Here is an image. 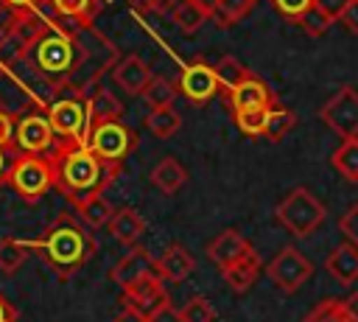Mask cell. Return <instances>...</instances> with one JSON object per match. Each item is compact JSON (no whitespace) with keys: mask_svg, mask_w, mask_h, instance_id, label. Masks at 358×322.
Returning <instances> with one entry per match:
<instances>
[{"mask_svg":"<svg viewBox=\"0 0 358 322\" xmlns=\"http://www.w3.org/2000/svg\"><path fill=\"white\" fill-rule=\"evenodd\" d=\"M274 6L280 8V14H285L288 20H299L310 6H313V0H274Z\"/></svg>","mask_w":358,"mask_h":322,"instance_id":"obj_38","label":"cell"},{"mask_svg":"<svg viewBox=\"0 0 358 322\" xmlns=\"http://www.w3.org/2000/svg\"><path fill=\"white\" fill-rule=\"evenodd\" d=\"M87 146H90V151H92L98 160L120 165V160H123V157L129 154V148L134 146V134L129 132V126H126L123 120H112V123H103V126L90 129Z\"/></svg>","mask_w":358,"mask_h":322,"instance_id":"obj_7","label":"cell"},{"mask_svg":"<svg viewBox=\"0 0 358 322\" xmlns=\"http://www.w3.org/2000/svg\"><path fill=\"white\" fill-rule=\"evenodd\" d=\"M109 232H112V238H115L117 244H123V246L131 249V246H137V241L143 238L145 221H143V216H140L134 207H117V210L112 213Z\"/></svg>","mask_w":358,"mask_h":322,"instance_id":"obj_18","label":"cell"},{"mask_svg":"<svg viewBox=\"0 0 358 322\" xmlns=\"http://www.w3.org/2000/svg\"><path fill=\"white\" fill-rule=\"evenodd\" d=\"M252 3L255 0H215V6H213V20L218 22V25H235L238 20H243L246 14H249V8H252Z\"/></svg>","mask_w":358,"mask_h":322,"instance_id":"obj_31","label":"cell"},{"mask_svg":"<svg viewBox=\"0 0 358 322\" xmlns=\"http://www.w3.org/2000/svg\"><path fill=\"white\" fill-rule=\"evenodd\" d=\"M53 11L67 20H87L90 0H53Z\"/></svg>","mask_w":358,"mask_h":322,"instance_id":"obj_35","label":"cell"},{"mask_svg":"<svg viewBox=\"0 0 358 322\" xmlns=\"http://www.w3.org/2000/svg\"><path fill=\"white\" fill-rule=\"evenodd\" d=\"M14 20L17 17H11V6L6 3V0H0V31H11V25H14Z\"/></svg>","mask_w":358,"mask_h":322,"instance_id":"obj_43","label":"cell"},{"mask_svg":"<svg viewBox=\"0 0 358 322\" xmlns=\"http://www.w3.org/2000/svg\"><path fill=\"white\" fill-rule=\"evenodd\" d=\"M327 272L341 283V286H350L358 280V246L350 244V241H341L324 260Z\"/></svg>","mask_w":358,"mask_h":322,"instance_id":"obj_20","label":"cell"},{"mask_svg":"<svg viewBox=\"0 0 358 322\" xmlns=\"http://www.w3.org/2000/svg\"><path fill=\"white\" fill-rule=\"evenodd\" d=\"M53 165V185L76 204L78 199L90 193H103V188L120 174V165L98 160L87 143L67 140L53 157H48Z\"/></svg>","mask_w":358,"mask_h":322,"instance_id":"obj_1","label":"cell"},{"mask_svg":"<svg viewBox=\"0 0 358 322\" xmlns=\"http://www.w3.org/2000/svg\"><path fill=\"white\" fill-rule=\"evenodd\" d=\"M347 3H350V0H313V8H319L330 22H336V20H341Z\"/></svg>","mask_w":358,"mask_h":322,"instance_id":"obj_39","label":"cell"},{"mask_svg":"<svg viewBox=\"0 0 358 322\" xmlns=\"http://www.w3.org/2000/svg\"><path fill=\"white\" fill-rule=\"evenodd\" d=\"M179 126H182V118H179V112H176L173 106L151 109V112L145 115V129H148L154 137H159V140L173 137V134L179 132Z\"/></svg>","mask_w":358,"mask_h":322,"instance_id":"obj_24","label":"cell"},{"mask_svg":"<svg viewBox=\"0 0 358 322\" xmlns=\"http://www.w3.org/2000/svg\"><path fill=\"white\" fill-rule=\"evenodd\" d=\"M129 6L131 8H137V11H159V3L157 0H129Z\"/></svg>","mask_w":358,"mask_h":322,"instance_id":"obj_45","label":"cell"},{"mask_svg":"<svg viewBox=\"0 0 358 322\" xmlns=\"http://www.w3.org/2000/svg\"><path fill=\"white\" fill-rule=\"evenodd\" d=\"M347 311H350V319L358 322V291L347 297Z\"/></svg>","mask_w":358,"mask_h":322,"instance_id":"obj_46","label":"cell"},{"mask_svg":"<svg viewBox=\"0 0 358 322\" xmlns=\"http://www.w3.org/2000/svg\"><path fill=\"white\" fill-rule=\"evenodd\" d=\"M154 272H157L154 255H151L145 246H131V249L109 269V280L126 291L131 283H137V280H143L145 274H154Z\"/></svg>","mask_w":358,"mask_h":322,"instance_id":"obj_10","label":"cell"},{"mask_svg":"<svg viewBox=\"0 0 358 322\" xmlns=\"http://www.w3.org/2000/svg\"><path fill=\"white\" fill-rule=\"evenodd\" d=\"M11 8H28V6H36L39 0H6Z\"/></svg>","mask_w":358,"mask_h":322,"instance_id":"obj_47","label":"cell"},{"mask_svg":"<svg viewBox=\"0 0 358 322\" xmlns=\"http://www.w3.org/2000/svg\"><path fill=\"white\" fill-rule=\"evenodd\" d=\"M148 179H151V185H154L157 190H162L165 196H173V193L187 182V171H185V165H182L176 157H162V160L151 168Z\"/></svg>","mask_w":358,"mask_h":322,"instance_id":"obj_22","label":"cell"},{"mask_svg":"<svg viewBox=\"0 0 358 322\" xmlns=\"http://www.w3.org/2000/svg\"><path fill=\"white\" fill-rule=\"evenodd\" d=\"M145 319H148V322H182V314H179V308H176V305L171 302V297H168V300H162L154 311H148Z\"/></svg>","mask_w":358,"mask_h":322,"instance_id":"obj_37","label":"cell"},{"mask_svg":"<svg viewBox=\"0 0 358 322\" xmlns=\"http://www.w3.org/2000/svg\"><path fill=\"white\" fill-rule=\"evenodd\" d=\"M6 185H11L22 202H39L53 188V165L48 157L17 154L8 165Z\"/></svg>","mask_w":358,"mask_h":322,"instance_id":"obj_4","label":"cell"},{"mask_svg":"<svg viewBox=\"0 0 358 322\" xmlns=\"http://www.w3.org/2000/svg\"><path fill=\"white\" fill-rule=\"evenodd\" d=\"M319 118H322L341 140L358 137V90H355V87H341L333 98H327V101L322 104Z\"/></svg>","mask_w":358,"mask_h":322,"instance_id":"obj_6","label":"cell"},{"mask_svg":"<svg viewBox=\"0 0 358 322\" xmlns=\"http://www.w3.org/2000/svg\"><path fill=\"white\" fill-rule=\"evenodd\" d=\"M182 322H215V308L204 294L187 297V302L179 308Z\"/></svg>","mask_w":358,"mask_h":322,"instance_id":"obj_32","label":"cell"},{"mask_svg":"<svg viewBox=\"0 0 358 322\" xmlns=\"http://www.w3.org/2000/svg\"><path fill=\"white\" fill-rule=\"evenodd\" d=\"M143 98L151 109H162V106H173L176 101V87L165 78V76H151V81L143 90Z\"/></svg>","mask_w":358,"mask_h":322,"instance_id":"obj_28","label":"cell"},{"mask_svg":"<svg viewBox=\"0 0 358 322\" xmlns=\"http://www.w3.org/2000/svg\"><path fill=\"white\" fill-rule=\"evenodd\" d=\"M120 305H123V308L117 311V316H115L112 322H148L140 308H134V305H129V302H120Z\"/></svg>","mask_w":358,"mask_h":322,"instance_id":"obj_40","label":"cell"},{"mask_svg":"<svg viewBox=\"0 0 358 322\" xmlns=\"http://www.w3.org/2000/svg\"><path fill=\"white\" fill-rule=\"evenodd\" d=\"M196 269L193 255L182 246V244H168L162 249V255L157 258V274L168 283H182L190 277V272Z\"/></svg>","mask_w":358,"mask_h":322,"instance_id":"obj_15","label":"cell"},{"mask_svg":"<svg viewBox=\"0 0 358 322\" xmlns=\"http://www.w3.org/2000/svg\"><path fill=\"white\" fill-rule=\"evenodd\" d=\"M112 76H115L117 87H120L123 92H129V95H143L145 84L151 81V70H148V64H145L137 53L123 56V59L115 64Z\"/></svg>","mask_w":358,"mask_h":322,"instance_id":"obj_16","label":"cell"},{"mask_svg":"<svg viewBox=\"0 0 358 322\" xmlns=\"http://www.w3.org/2000/svg\"><path fill=\"white\" fill-rule=\"evenodd\" d=\"M341 22L347 25V31H352L358 36V0H350L344 14H341Z\"/></svg>","mask_w":358,"mask_h":322,"instance_id":"obj_42","label":"cell"},{"mask_svg":"<svg viewBox=\"0 0 358 322\" xmlns=\"http://www.w3.org/2000/svg\"><path fill=\"white\" fill-rule=\"evenodd\" d=\"M53 129L50 120L42 115H25L14 129V143L20 146V154H36L42 157L50 148Z\"/></svg>","mask_w":358,"mask_h":322,"instance_id":"obj_11","label":"cell"},{"mask_svg":"<svg viewBox=\"0 0 358 322\" xmlns=\"http://www.w3.org/2000/svg\"><path fill=\"white\" fill-rule=\"evenodd\" d=\"M232 115H235V123H238V129H241L243 134L257 137V134H263V132H266L268 106H257V109H238V112H232Z\"/></svg>","mask_w":358,"mask_h":322,"instance_id":"obj_33","label":"cell"},{"mask_svg":"<svg viewBox=\"0 0 358 322\" xmlns=\"http://www.w3.org/2000/svg\"><path fill=\"white\" fill-rule=\"evenodd\" d=\"M302 322H352V319H350V311H347V300L327 297V300L316 302Z\"/></svg>","mask_w":358,"mask_h":322,"instance_id":"obj_27","label":"cell"},{"mask_svg":"<svg viewBox=\"0 0 358 322\" xmlns=\"http://www.w3.org/2000/svg\"><path fill=\"white\" fill-rule=\"evenodd\" d=\"M76 213H78V218H81L87 227L101 230V227H109L115 207L109 204V199H106L103 193H90V196H84V199L76 202Z\"/></svg>","mask_w":358,"mask_h":322,"instance_id":"obj_23","label":"cell"},{"mask_svg":"<svg viewBox=\"0 0 358 322\" xmlns=\"http://www.w3.org/2000/svg\"><path fill=\"white\" fill-rule=\"evenodd\" d=\"M48 120H50L53 134H59L64 140H81V143H87V109H84L81 101L62 98V101L50 104Z\"/></svg>","mask_w":358,"mask_h":322,"instance_id":"obj_9","label":"cell"},{"mask_svg":"<svg viewBox=\"0 0 358 322\" xmlns=\"http://www.w3.org/2000/svg\"><path fill=\"white\" fill-rule=\"evenodd\" d=\"M296 126V115L291 112V109H285V106H268V118H266V137L268 140H274V143H280L291 129Z\"/></svg>","mask_w":358,"mask_h":322,"instance_id":"obj_30","label":"cell"},{"mask_svg":"<svg viewBox=\"0 0 358 322\" xmlns=\"http://www.w3.org/2000/svg\"><path fill=\"white\" fill-rule=\"evenodd\" d=\"M296 25H299V28H302L308 36H322V34L330 28V20H327V17H324L319 8H313V6H310V8H308V11H305L299 20H296Z\"/></svg>","mask_w":358,"mask_h":322,"instance_id":"obj_34","label":"cell"},{"mask_svg":"<svg viewBox=\"0 0 358 322\" xmlns=\"http://www.w3.org/2000/svg\"><path fill=\"white\" fill-rule=\"evenodd\" d=\"M14 129H17V126H14L11 115L0 109V148H6V146L11 143V137H14Z\"/></svg>","mask_w":358,"mask_h":322,"instance_id":"obj_41","label":"cell"},{"mask_svg":"<svg viewBox=\"0 0 358 322\" xmlns=\"http://www.w3.org/2000/svg\"><path fill=\"white\" fill-rule=\"evenodd\" d=\"M31 50H34L36 67L45 73H67L76 64V42L62 31L42 34Z\"/></svg>","mask_w":358,"mask_h":322,"instance_id":"obj_8","label":"cell"},{"mask_svg":"<svg viewBox=\"0 0 358 322\" xmlns=\"http://www.w3.org/2000/svg\"><path fill=\"white\" fill-rule=\"evenodd\" d=\"M213 70H215V76H218V87H224L227 92H232V90L249 76L246 64H241L235 56H221Z\"/></svg>","mask_w":358,"mask_h":322,"instance_id":"obj_29","label":"cell"},{"mask_svg":"<svg viewBox=\"0 0 358 322\" xmlns=\"http://www.w3.org/2000/svg\"><path fill=\"white\" fill-rule=\"evenodd\" d=\"M204 252H207L210 263L224 272V269H229L235 260H241L246 252H252V244H249L238 230H221V232L207 244Z\"/></svg>","mask_w":358,"mask_h":322,"instance_id":"obj_13","label":"cell"},{"mask_svg":"<svg viewBox=\"0 0 358 322\" xmlns=\"http://www.w3.org/2000/svg\"><path fill=\"white\" fill-rule=\"evenodd\" d=\"M6 174H8V165H6V154L0 148V182H6Z\"/></svg>","mask_w":358,"mask_h":322,"instance_id":"obj_49","label":"cell"},{"mask_svg":"<svg viewBox=\"0 0 358 322\" xmlns=\"http://www.w3.org/2000/svg\"><path fill=\"white\" fill-rule=\"evenodd\" d=\"M229 106L232 112L238 109H257V106H271V92L263 84V78H257L255 73H249L232 92H229Z\"/></svg>","mask_w":358,"mask_h":322,"instance_id":"obj_17","label":"cell"},{"mask_svg":"<svg viewBox=\"0 0 358 322\" xmlns=\"http://www.w3.org/2000/svg\"><path fill=\"white\" fill-rule=\"evenodd\" d=\"M0 322H17V311L14 305L0 294Z\"/></svg>","mask_w":358,"mask_h":322,"instance_id":"obj_44","label":"cell"},{"mask_svg":"<svg viewBox=\"0 0 358 322\" xmlns=\"http://www.w3.org/2000/svg\"><path fill=\"white\" fill-rule=\"evenodd\" d=\"M179 87L182 92L193 101V104H207L215 92H218V76L215 70L207 64V62H193L182 70V78H179Z\"/></svg>","mask_w":358,"mask_h":322,"instance_id":"obj_12","label":"cell"},{"mask_svg":"<svg viewBox=\"0 0 358 322\" xmlns=\"http://www.w3.org/2000/svg\"><path fill=\"white\" fill-rule=\"evenodd\" d=\"M330 162H333V168H336L347 182H358V137L344 140V143L333 151Z\"/></svg>","mask_w":358,"mask_h":322,"instance_id":"obj_26","label":"cell"},{"mask_svg":"<svg viewBox=\"0 0 358 322\" xmlns=\"http://www.w3.org/2000/svg\"><path fill=\"white\" fill-rule=\"evenodd\" d=\"M28 244L14 238V235H3L0 238V272L3 274H14L22 269L25 258H28Z\"/></svg>","mask_w":358,"mask_h":322,"instance_id":"obj_25","label":"cell"},{"mask_svg":"<svg viewBox=\"0 0 358 322\" xmlns=\"http://www.w3.org/2000/svg\"><path fill=\"white\" fill-rule=\"evenodd\" d=\"M221 274H224V283L229 286L232 294H246L255 286L257 274H260V255L252 249L241 260H235L229 269H224Z\"/></svg>","mask_w":358,"mask_h":322,"instance_id":"obj_19","label":"cell"},{"mask_svg":"<svg viewBox=\"0 0 358 322\" xmlns=\"http://www.w3.org/2000/svg\"><path fill=\"white\" fill-rule=\"evenodd\" d=\"M277 221L296 238H308L310 232H316L324 218H327V207L308 190V188H294L291 193H285V199L277 204L274 210Z\"/></svg>","mask_w":358,"mask_h":322,"instance_id":"obj_3","label":"cell"},{"mask_svg":"<svg viewBox=\"0 0 358 322\" xmlns=\"http://www.w3.org/2000/svg\"><path fill=\"white\" fill-rule=\"evenodd\" d=\"M120 112H123V106H120V101H117L109 90L92 92L90 101H87V134H90V129H95V126L120 120Z\"/></svg>","mask_w":358,"mask_h":322,"instance_id":"obj_21","label":"cell"},{"mask_svg":"<svg viewBox=\"0 0 358 322\" xmlns=\"http://www.w3.org/2000/svg\"><path fill=\"white\" fill-rule=\"evenodd\" d=\"M31 249H39L45 263L50 266V272L59 280L73 277L95 252V238L84 230V221L70 216V213H59L56 221L48 227V232L39 241L28 244Z\"/></svg>","mask_w":358,"mask_h":322,"instance_id":"obj_2","label":"cell"},{"mask_svg":"<svg viewBox=\"0 0 358 322\" xmlns=\"http://www.w3.org/2000/svg\"><path fill=\"white\" fill-rule=\"evenodd\" d=\"M157 3H159V11H173L179 0H157Z\"/></svg>","mask_w":358,"mask_h":322,"instance_id":"obj_48","label":"cell"},{"mask_svg":"<svg viewBox=\"0 0 358 322\" xmlns=\"http://www.w3.org/2000/svg\"><path fill=\"white\" fill-rule=\"evenodd\" d=\"M162 300H168V294H165V280L154 272V274H145L143 280L131 283V286L123 291V300H120V302H129V305L140 308L143 314H148V311H154Z\"/></svg>","mask_w":358,"mask_h":322,"instance_id":"obj_14","label":"cell"},{"mask_svg":"<svg viewBox=\"0 0 358 322\" xmlns=\"http://www.w3.org/2000/svg\"><path fill=\"white\" fill-rule=\"evenodd\" d=\"M338 230L344 232V241L358 246V202L344 210V216L338 218Z\"/></svg>","mask_w":358,"mask_h":322,"instance_id":"obj_36","label":"cell"},{"mask_svg":"<svg viewBox=\"0 0 358 322\" xmlns=\"http://www.w3.org/2000/svg\"><path fill=\"white\" fill-rule=\"evenodd\" d=\"M268 280L274 283L277 291L282 294H294L299 291L310 274H313V260L308 255H302L296 246H282L271 260H268V269H266Z\"/></svg>","mask_w":358,"mask_h":322,"instance_id":"obj_5","label":"cell"}]
</instances>
